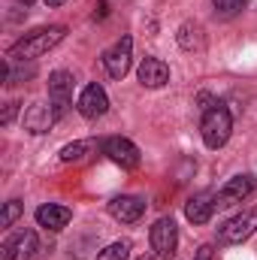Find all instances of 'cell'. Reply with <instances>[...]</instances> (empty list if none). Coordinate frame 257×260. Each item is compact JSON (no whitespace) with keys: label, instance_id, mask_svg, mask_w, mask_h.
Wrapping results in <instances>:
<instances>
[{"label":"cell","instance_id":"1","mask_svg":"<svg viewBox=\"0 0 257 260\" xmlns=\"http://www.w3.org/2000/svg\"><path fill=\"white\" fill-rule=\"evenodd\" d=\"M67 27L64 24H49V27H37L30 34H24L12 49H9V61H37L40 55L52 52L58 43H64Z\"/></svg>","mask_w":257,"mask_h":260},{"label":"cell","instance_id":"2","mask_svg":"<svg viewBox=\"0 0 257 260\" xmlns=\"http://www.w3.org/2000/svg\"><path fill=\"white\" fill-rule=\"evenodd\" d=\"M230 133H233V115H230V109L218 100L212 109H206V112H203L200 136H203L206 148H212V151H215V148H224V145H227Z\"/></svg>","mask_w":257,"mask_h":260},{"label":"cell","instance_id":"3","mask_svg":"<svg viewBox=\"0 0 257 260\" xmlns=\"http://www.w3.org/2000/svg\"><path fill=\"white\" fill-rule=\"evenodd\" d=\"M148 242H151L154 257L173 260L176 257V248H179V230H176V221H173V218H157L154 227H151V233H148Z\"/></svg>","mask_w":257,"mask_h":260},{"label":"cell","instance_id":"4","mask_svg":"<svg viewBox=\"0 0 257 260\" xmlns=\"http://www.w3.org/2000/svg\"><path fill=\"white\" fill-rule=\"evenodd\" d=\"M73 85H76L73 73H67V70L49 73V103H52L58 121L64 118L67 112H70V106H73Z\"/></svg>","mask_w":257,"mask_h":260},{"label":"cell","instance_id":"5","mask_svg":"<svg viewBox=\"0 0 257 260\" xmlns=\"http://www.w3.org/2000/svg\"><path fill=\"white\" fill-rule=\"evenodd\" d=\"M254 230H257V206L248 209V212H242V215H233L227 224H221V227H218V242H221V245H239V242H245Z\"/></svg>","mask_w":257,"mask_h":260},{"label":"cell","instance_id":"6","mask_svg":"<svg viewBox=\"0 0 257 260\" xmlns=\"http://www.w3.org/2000/svg\"><path fill=\"white\" fill-rule=\"evenodd\" d=\"M100 148H103V154H106L112 164H118L121 170H136V167L142 164L139 148L130 142L127 136H106V139L100 142Z\"/></svg>","mask_w":257,"mask_h":260},{"label":"cell","instance_id":"7","mask_svg":"<svg viewBox=\"0 0 257 260\" xmlns=\"http://www.w3.org/2000/svg\"><path fill=\"white\" fill-rule=\"evenodd\" d=\"M130 64H133V40L130 37H121L118 43H112L103 52V67L112 79H124L130 73Z\"/></svg>","mask_w":257,"mask_h":260},{"label":"cell","instance_id":"8","mask_svg":"<svg viewBox=\"0 0 257 260\" xmlns=\"http://www.w3.org/2000/svg\"><path fill=\"white\" fill-rule=\"evenodd\" d=\"M76 109L82 112V118L97 121V118H103V115L109 112V97H106V91H103L97 82H91V85H85V88H82Z\"/></svg>","mask_w":257,"mask_h":260},{"label":"cell","instance_id":"9","mask_svg":"<svg viewBox=\"0 0 257 260\" xmlns=\"http://www.w3.org/2000/svg\"><path fill=\"white\" fill-rule=\"evenodd\" d=\"M254 188H257L254 176H233V179H227V185L215 194V206H218V209L236 206V203H242V200H248V197L254 194Z\"/></svg>","mask_w":257,"mask_h":260},{"label":"cell","instance_id":"10","mask_svg":"<svg viewBox=\"0 0 257 260\" xmlns=\"http://www.w3.org/2000/svg\"><path fill=\"white\" fill-rule=\"evenodd\" d=\"M40 251V239L34 230H18L3 242V260H34Z\"/></svg>","mask_w":257,"mask_h":260},{"label":"cell","instance_id":"11","mask_svg":"<svg viewBox=\"0 0 257 260\" xmlns=\"http://www.w3.org/2000/svg\"><path fill=\"white\" fill-rule=\"evenodd\" d=\"M109 215L115 218V221H121V224H136L142 215H145V200H139V197H112L109 200Z\"/></svg>","mask_w":257,"mask_h":260},{"label":"cell","instance_id":"12","mask_svg":"<svg viewBox=\"0 0 257 260\" xmlns=\"http://www.w3.org/2000/svg\"><path fill=\"white\" fill-rule=\"evenodd\" d=\"M136 79H139L142 88H164L170 82V67L160 58H142L139 70H136Z\"/></svg>","mask_w":257,"mask_h":260},{"label":"cell","instance_id":"13","mask_svg":"<svg viewBox=\"0 0 257 260\" xmlns=\"http://www.w3.org/2000/svg\"><path fill=\"white\" fill-rule=\"evenodd\" d=\"M55 121H58V115H55L52 103H30L24 109V130L27 133H49Z\"/></svg>","mask_w":257,"mask_h":260},{"label":"cell","instance_id":"14","mask_svg":"<svg viewBox=\"0 0 257 260\" xmlns=\"http://www.w3.org/2000/svg\"><path fill=\"white\" fill-rule=\"evenodd\" d=\"M215 194H209V191H203V194H194L188 203H185V218L191 221V224H209L212 221V215H215Z\"/></svg>","mask_w":257,"mask_h":260},{"label":"cell","instance_id":"15","mask_svg":"<svg viewBox=\"0 0 257 260\" xmlns=\"http://www.w3.org/2000/svg\"><path fill=\"white\" fill-rule=\"evenodd\" d=\"M70 218H73V212L67 206H58V203H46V206L37 209V224L46 227V230H52V233L64 230L67 224H70Z\"/></svg>","mask_w":257,"mask_h":260},{"label":"cell","instance_id":"16","mask_svg":"<svg viewBox=\"0 0 257 260\" xmlns=\"http://www.w3.org/2000/svg\"><path fill=\"white\" fill-rule=\"evenodd\" d=\"M176 43L185 52H203L206 49V30L200 21H182L176 30Z\"/></svg>","mask_w":257,"mask_h":260},{"label":"cell","instance_id":"17","mask_svg":"<svg viewBox=\"0 0 257 260\" xmlns=\"http://www.w3.org/2000/svg\"><path fill=\"white\" fill-rule=\"evenodd\" d=\"M130 251H133L130 239H118V242H109L103 251H97V260H127Z\"/></svg>","mask_w":257,"mask_h":260},{"label":"cell","instance_id":"18","mask_svg":"<svg viewBox=\"0 0 257 260\" xmlns=\"http://www.w3.org/2000/svg\"><path fill=\"white\" fill-rule=\"evenodd\" d=\"M94 148V142H85V139H79V142H70L61 148V160L64 164H79V160H85V154Z\"/></svg>","mask_w":257,"mask_h":260},{"label":"cell","instance_id":"19","mask_svg":"<svg viewBox=\"0 0 257 260\" xmlns=\"http://www.w3.org/2000/svg\"><path fill=\"white\" fill-rule=\"evenodd\" d=\"M212 6H215L218 18H233V15H239L248 6V0H212Z\"/></svg>","mask_w":257,"mask_h":260},{"label":"cell","instance_id":"20","mask_svg":"<svg viewBox=\"0 0 257 260\" xmlns=\"http://www.w3.org/2000/svg\"><path fill=\"white\" fill-rule=\"evenodd\" d=\"M18 215H21V203H18V200H9V203L3 206V218H0V227H12Z\"/></svg>","mask_w":257,"mask_h":260},{"label":"cell","instance_id":"21","mask_svg":"<svg viewBox=\"0 0 257 260\" xmlns=\"http://www.w3.org/2000/svg\"><path fill=\"white\" fill-rule=\"evenodd\" d=\"M15 115H18V103H15V100H9V103L3 106V112H0V124H3V127H9V124L15 121Z\"/></svg>","mask_w":257,"mask_h":260},{"label":"cell","instance_id":"22","mask_svg":"<svg viewBox=\"0 0 257 260\" xmlns=\"http://www.w3.org/2000/svg\"><path fill=\"white\" fill-rule=\"evenodd\" d=\"M194 260H212V245H200L197 254H194Z\"/></svg>","mask_w":257,"mask_h":260},{"label":"cell","instance_id":"23","mask_svg":"<svg viewBox=\"0 0 257 260\" xmlns=\"http://www.w3.org/2000/svg\"><path fill=\"white\" fill-rule=\"evenodd\" d=\"M43 3H46V6H49V9H58V6H64L67 0H43Z\"/></svg>","mask_w":257,"mask_h":260},{"label":"cell","instance_id":"24","mask_svg":"<svg viewBox=\"0 0 257 260\" xmlns=\"http://www.w3.org/2000/svg\"><path fill=\"white\" fill-rule=\"evenodd\" d=\"M136 260H154V257L151 254H142V257H136Z\"/></svg>","mask_w":257,"mask_h":260},{"label":"cell","instance_id":"25","mask_svg":"<svg viewBox=\"0 0 257 260\" xmlns=\"http://www.w3.org/2000/svg\"><path fill=\"white\" fill-rule=\"evenodd\" d=\"M21 3H24V6H30V3H34V0H21Z\"/></svg>","mask_w":257,"mask_h":260}]
</instances>
